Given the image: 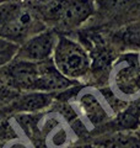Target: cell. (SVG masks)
<instances>
[{
  "instance_id": "cell-15",
  "label": "cell",
  "mask_w": 140,
  "mask_h": 148,
  "mask_svg": "<svg viewBox=\"0 0 140 148\" xmlns=\"http://www.w3.org/2000/svg\"><path fill=\"white\" fill-rule=\"evenodd\" d=\"M9 0H0V4H4V3H7Z\"/></svg>"
},
{
  "instance_id": "cell-11",
  "label": "cell",
  "mask_w": 140,
  "mask_h": 148,
  "mask_svg": "<svg viewBox=\"0 0 140 148\" xmlns=\"http://www.w3.org/2000/svg\"><path fill=\"white\" fill-rule=\"evenodd\" d=\"M117 37L127 47L140 49V20L125 25L118 32Z\"/></svg>"
},
{
  "instance_id": "cell-8",
  "label": "cell",
  "mask_w": 140,
  "mask_h": 148,
  "mask_svg": "<svg viewBox=\"0 0 140 148\" xmlns=\"http://www.w3.org/2000/svg\"><path fill=\"white\" fill-rule=\"evenodd\" d=\"M96 12L108 21L125 25L140 20V0H93ZM127 24V25H128Z\"/></svg>"
},
{
  "instance_id": "cell-16",
  "label": "cell",
  "mask_w": 140,
  "mask_h": 148,
  "mask_svg": "<svg viewBox=\"0 0 140 148\" xmlns=\"http://www.w3.org/2000/svg\"><path fill=\"white\" fill-rule=\"evenodd\" d=\"M138 62H139V67H140V54H138Z\"/></svg>"
},
{
  "instance_id": "cell-5",
  "label": "cell",
  "mask_w": 140,
  "mask_h": 148,
  "mask_svg": "<svg viewBox=\"0 0 140 148\" xmlns=\"http://www.w3.org/2000/svg\"><path fill=\"white\" fill-rule=\"evenodd\" d=\"M108 85L109 90L125 104L139 98L140 67L137 54H123L112 63L108 73Z\"/></svg>"
},
{
  "instance_id": "cell-17",
  "label": "cell",
  "mask_w": 140,
  "mask_h": 148,
  "mask_svg": "<svg viewBox=\"0 0 140 148\" xmlns=\"http://www.w3.org/2000/svg\"><path fill=\"white\" fill-rule=\"evenodd\" d=\"M86 148H102L101 146H97V147H86Z\"/></svg>"
},
{
  "instance_id": "cell-14",
  "label": "cell",
  "mask_w": 140,
  "mask_h": 148,
  "mask_svg": "<svg viewBox=\"0 0 140 148\" xmlns=\"http://www.w3.org/2000/svg\"><path fill=\"white\" fill-rule=\"evenodd\" d=\"M3 148H35L30 142H27L22 138H12V140L7 141Z\"/></svg>"
},
{
  "instance_id": "cell-9",
  "label": "cell",
  "mask_w": 140,
  "mask_h": 148,
  "mask_svg": "<svg viewBox=\"0 0 140 148\" xmlns=\"http://www.w3.org/2000/svg\"><path fill=\"white\" fill-rule=\"evenodd\" d=\"M6 75L11 85L30 91H41V63H32L15 58L7 64Z\"/></svg>"
},
{
  "instance_id": "cell-3",
  "label": "cell",
  "mask_w": 140,
  "mask_h": 148,
  "mask_svg": "<svg viewBox=\"0 0 140 148\" xmlns=\"http://www.w3.org/2000/svg\"><path fill=\"white\" fill-rule=\"evenodd\" d=\"M46 29V24L31 5L10 1L0 4V37L3 38L21 45Z\"/></svg>"
},
{
  "instance_id": "cell-13",
  "label": "cell",
  "mask_w": 140,
  "mask_h": 148,
  "mask_svg": "<svg viewBox=\"0 0 140 148\" xmlns=\"http://www.w3.org/2000/svg\"><path fill=\"white\" fill-rule=\"evenodd\" d=\"M17 49L18 45L0 37V67L11 63L16 57Z\"/></svg>"
},
{
  "instance_id": "cell-6",
  "label": "cell",
  "mask_w": 140,
  "mask_h": 148,
  "mask_svg": "<svg viewBox=\"0 0 140 148\" xmlns=\"http://www.w3.org/2000/svg\"><path fill=\"white\" fill-rule=\"evenodd\" d=\"M57 41V32L54 30L46 29L31 36L21 45H18L17 54L15 58L32 63H42L49 61L52 59Z\"/></svg>"
},
{
  "instance_id": "cell-2",
  "label": "cell",
  "mask_w": 140,
  "mask_h": 148,
  "mask_svg": "<svg viewBox=\"0 0 140 148\" xmlns=\"http://www.w3.org/2000/svg\"><path fill=\"white\" fill-rule=\"evenodd\" d=\"M31 8L44 24L63 30H75L96 14L93 0H38Z\"/></svg>"
},
{
  "instance_id": "cell-4",
  "label": "cell",
  "mask_w": 140,
  "mask_h": 148,
  "mask_svg": "<svg viewBox=\"0 0 140 148\" xmlns=\"http://www.w3.org/2000/svg\"><path fill=\"white\" fill-rule=\"evenodd\" d=\"M52 62L62 75L73 82L84 79L92 66L86 48L76 40L65 35H58Z\"/></svg>"
},
{
  "instance_id": "cell-10",
  "label": "cell",
  "mask_w": 140,
  "mask_h": 148,
  "mask_svg": "<svg viewBox=\"0 0 140 148\" xmlns=\"http://www.w3.org/2000/svg\"><path fill=\"white\" fill-rule=\"evenodd\" d=\"M52 103V95L43 91H31L22 95L14 103V110L16 112H37L46 109Z\"/></svg>"
},
{
  "instance_id": "cell-12",
  "label": "cell",
  "mask_w": 140,
  "mask_h": 148,
  "mask_svg": "<svg viewBox=\"0 0 140 148\" xmlns=\"http://www.w3.org/2000/svg\"><path fill=\"white\" fill-rule=\"evenodd\" d=\"M102 148H140V138L130 133H118L101 146Z\"/></svg>"
},
{
  "instance_id": "cell-1",
  "label": "cell",
  "mask_w": 140,
  "mask_h": 148,
  "mask_svg": "<svg viewBox=\"0 0 140 148\" xmlns=\"http://www.w3.org/2000/svg\"><path fill=\"white\" fill-rule=\"evenodd\" d=\"M77 121L84 127L97 128L119 114L128 104L119 100L108 89H99L95 86H85L77 91L75 96Z\"/></svg>"
},
{
  "instance_id": "cell-7",
  "label": "cell",
  "mask_w": 140,
  "mask_h": 148,
  "mask_svg": "<svg viewBox=\"0 0 140 148\" xmlns=\"http://www.w3.org/2000/svg\"><path fill=\"white\" fill-rule=\"evenodd\" d=\"M39 133L41 143L46 148H67L71 142L73 128L65 116L59 112H49L41 119Z\"/></svg>"
}]
</instances>
